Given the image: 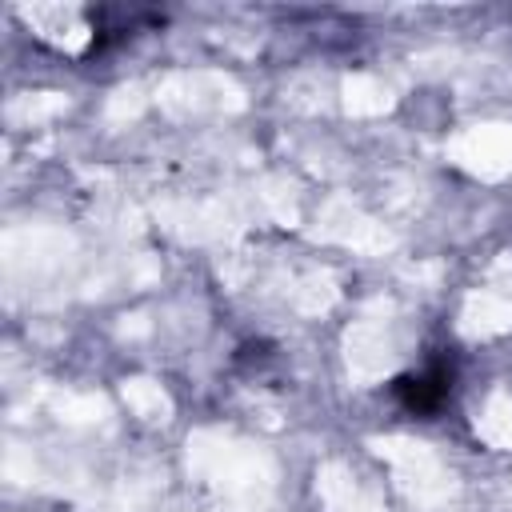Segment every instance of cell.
I'll list each match as a JSON object with an SVG mask.
<instances>
[{"instance_id":"cell-2","label":"cell","mask_w":512,"mask_h":512,"mask_svg":"<svg viewBox=\"0 0 512 512\" xmlns=\"http://www.w3.org/2000/svg\"><path fill=\"white\" fill-rule=\"evenodd\" d=\"M88 16H92V48H88L92 56H100V52L124 44V40L136 36L144 24H160V20H164V16H156V12H144V8H116V4L92 8Z\"/></svg>"},{"instance_id":"cell-1","label":"cell","mask_w":512,"mask_h":512,"mask_svg":"<svg viewBox=\"0 0 512 512\" xmlns=\"http://www.w3.org/2000/svg\"><path fill=\"white\" fill-rule=\"evenodd\" d=\"M456 388V356L452 352H432L420 368L400 372L388 384V396L408 412V416H436Z\"/></svg>"},{"instance_id":"cell-3","label":"cell","mask_w":512,"mask_h":512,"mask_svg":"<svg viewBox=\"0 0 512 512\" xmlns=\"http://www.w3.org/2000/svg\"><path fill=\"white\" fill-rule=\"evenodd\" d=\"M276 364V348L272 344H240V352H236V368L244 372V376H264L268 368Z\"/></svg>"},{"instance_id":"cell-4","label":"cell","mask_w":512,"mask_h":512,"mask_svg":"<svg viewBox=\"0 0 512 512\" xmlns=\"http://www.w3.org/2000/svg\"><path fill=\"white\" fill-rule=\"evenodd\" d=\"M508 388H512V372H508Z\"/></svg>"}]
</instances>
